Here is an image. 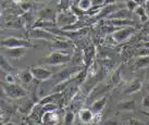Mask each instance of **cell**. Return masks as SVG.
Listing matches in <instances>:
<instances>
[{"mask_svg":"<svg viewBox=\"0 0 149 125\" xmlns=\"http://www.w3.org/2000/svg\"><path fill=\"white\" fill-rule=\"evenodd\" d=\"M19 78L21 79V82L25 85H29L33 82L34 76L32 74V72H31V69L29 70H23V71L20 72V74H19Z\"/></svg>","mask_w":149,"mask_h":125,"instance_id":"cell-19","label":"cell"},{"mask_svg":"<svg viewBox=\"0 0 149 125\" xmlns=\"http://www.w3.org/2000/svg\"><path fill=\"white\" fill-rule=\"evenodd\" d=\"M2 90H3L7 96L12 98V99H21V98H24V97L27 96V92L22 86L17 85V83H3L2 84Z\"/></svg>","mask_w":149,"mask_h":125,"instance_id":"cell-3","label":"cell"},{"mask_svg":"<svg viewBox=\"0 0 149 125\" xmlns=\"http://www.w3.org/2000/svg\"><path fill=\"white\" fill-rule=\"evenodd\" d=\"M93 125H100V124H98V123H96V124H93Z\"/></svg>","mask_w":149,"mask_h":125,"instance_id":"cell-41","label":"cell"},{"mask_svg":"<svg viewBox=\"0 0 149 125\" xmlns=\"http://www.w3.org/2000/svg\"><path fill=\"white\" fill-rule=\"evenodd\" d=\"M56 17V14H54L52 9H42L38 12V17L39 19H47V20H51V17Z\"/></svg>","mask_w":149,"mask_h":125,"instance_id":"cell-24","label":"cell"},{"mask_svg":"<svg viewBox=\"0 0 149 125\" xmlns=\"http://www.w3.org/2000/svg\"><path fill=\"white\" fill-rule=\"evenodd\" d=\"M131 15H132V12L127 8H121L119 10L114 11L112 14H110L107 19L108 20H113V19H130Z\"/></svg>","mask_w":149,"mask_h":125,"instance_id":"cell-14","label":"cell"},{"mask_svg":"<svg viewBox=\"0 0 149 125\" xmlns=\"http://www.w3.org/2000/svg\"><path fill=\"white\" fill-rule=\"evenodd\" d=\"M121 1H122V2H127L130 0H118V2H121Z\"/></svg>","mask_w":149,"mask_h":125,"instance_id":"cell-38","label":"cell"},{"mask_svg":"<svg viewBox=\"0 0 149 125\" xmlns=\"http://www.w3.org/2000/svg\"><path fill=\"white\" fill-rule=\"evenodd\" d=\"M79 121L82 123H85V124H88L91 123L94 117H95V114L94 112L91 111V109H81L79 112Z\"/></svg>","mask_w":149,"mask_h":125,"instance_id":"cell-13","label":"cell"},{"mask_svg":"<svg viewBox=\"0 0 149 125\" xmlns=\"http://www.w3.org/2000/svg\"><path fill=\"white\" fill-rule=\"evenodd\" d=\"M144 114H145L146 117H149V111H146V112H144Z\"/></svg>","mask_w":149,"mask_h":125,"instance_id":"cell-39","label":"cell"},{"mask_svg":"<svg viewBox=\"0 0 149 125\" xmlns=\"http://www.w3.org/2000/svg\"><path fill=\"white\" fill-rule=\"evenodd\" d=\"M13 2H15V3H21L23 0H12Z\"/></svg>","mask_w":149,"mask_h":125,"instance_id":"cell-36","label":"cell"},{"mask_svg":"<svg viewBox=\"0 0 149 125\" xmlns=\"http://www.w3.org/2000/svg\"><path fill=\"white\" fill-rule=\"evenodd\" d=\"M108 22L118 28L121 27H130V26H134L136 25V21H134L133 19H113V20H108Z\"/></svg>","mask_w":149,"mask_h":125,"instance_id":"cell-10","label":"cell"},{"mask_svg":"<svg viewBox=\"0 0 149 125\" xmlns=\"http://www.w3.org/2000/svg\"><path fill=\"white\" fill-rule=\"evenodd\" d=\"M144 47H145V48H148V49H149V40H148V42H144Z\"/></svg>","mask_w":149,"mask_h":125,"instance_id":"cell-35","label":"cell"},{"mask_svg":"<svg viewBox=\"0 0 149 125\" xmlns=\"http://www.w3.org/2000/svg\"><path fill=\"white\" fill-rule=\"evenodd\" d=\"M31 7H32V4L29 3V2H26V3H22V8L24 9L25 11H29Z\"/></svg>","mask_w":149,"mask_h":125,"instance_id":"cell-34","label":"cell"},{"mask_svg":"<svg viewBox=\"0 0 149 125\" xmlns=\"http://www.w3.org/2000/svg\"><path fill=\"white\" fill-rule=\"evenodd\" d=\"M42 122L44 124H52L57 125V122H58V115L54 112V111H47L42 114Z\"/></svg>","mask_w":149,"mask_h":125,"instance_id":"cell-17","label":"cell"},{"mask_svg":"<svg viewBox=\"0 0 149 125\" xmlns=\"http://www.w3.org/2000/svg\"><path fill=\"white\" fill-rule=\"evenodd\" d=\"M100 125H121V123L116 120H112V119H108L104 121L100 122Z\"/></svg>","mask_w":149,"mask_h":125,"instance_id":"cell-29","label":"cell"},{"mask_svg":"<svg viewBox=\"0 0 149 125\" xmlns=\"http://www.w3.org/2000/svg\"><path fill=\"white\" fill-rule=\"evenodd\" d=\"M93 7V1L91 0H79L77 3V8L81 9L82 11L86 13V11H88L89 9Z\"/></svg>","mask_w":149,"mask_h":125,"instance_id":"cell-23","label":"cell"},{"mask_svg":"<svg viewBox=\"0 0 149 125\" xmlns=\"http://www.w3.org/2000/svg\"><path fill=\"white\" fill-rule=\"evenodd\" d=\"M3 125H15V124H13V123H11V122H8V123H4Z\"/></svg>","mask_w":149,"mask_h":125,"instance_id":"cell-37","label":"cell"},{"mask_svg":"<svg viewBox=\"0 0 149 125\" xmlns=\"http://www.w3.org/2000/svg\"><path fill=\"white\" fill-rule=\"evenodd\" d=\"M1 71L3 72H7V73H11V71H14V69H13L9 62L6 60V57L4 56H1Z\"/></svg>","mask_w":149,"mask_h":125,"instance_id":"cell-26","label":"cell"},{"mask_svg":"<svg viewBox=\"0 0 149 125\" xmlns=\"http://www.w3.org/2000/svg\"><path fill=\"white\" fill-rule=\"evenodd\" d=\"M107 101H108V98L106 96H104V97H101V98H99V99L95 100V101L91 104V110L94 112L95 115L99 114V113L104 110V107H106V104H107Z\"/></svg>","mask_w":149,"mask_h":125,"instance_id":"cell-12","label":"cell"},{"mask_svg":"<svg viewBox=\"0 0 149 125\" xmlns=\"http://www.w3.org/2000/svg\"><path fill=\"white\" fill-rule=\"evenodd\" d=\"M31 72L33 74L34 78L38 82H46L54 76V73L49 69H46L44 65H38V67H31Z\"/></svg>","mask_w":149,"mask_h":125,"instance_id":"cell-7","label":"cell"},{"mask_svg":"<svg viewBox=\"0 0 149 125\" xmlns=\"http://www.w3.org/2000/svg\"><path fill=\"white\" fill-rule=\"evenodd\" d=\"M135 109H136V103L134 100H122L118 103V110L120 111L130 112V111H134Z\"/></svg>","mask_w":149,"mask_h":125,"instance_id":"cell-15","label":"cell"},{"mask_svg":"<svg viewBox=\"0 0 149 125\" xmlns=\"http://www.w3.org/2000/svg\"><path fill=\"white\" fill-rule=\"evenodd\" d=\"M141 56H149V49L148 48H143V49H139L138 50V57H141Z\"/></svg>","mask_w":149,"mask_h":125,"instance_id":"cell-32","label":"cell"},{"mask_svg":"<svg viewBox=\"0 0 149 125\" xmlns=\"http://www.w3.org/2000/svg\"><path fill=\"white\" fill-rule=\"evenodd\" d=\"M56 25L59 27H65L69 25L74 24L75 22L79 21V17L75 14L72 10L70 11H61V12L56 13Z\"/></svg>","mask_w":149,"mask_h":125,"instance_id":"cell-2","label":"cell"},{"mask_svg":"<svg viewBox=\"0 0 149 125\" xmlns=\"http://www.w3.org/2000/svg\"><path fill=\"white\" fill-rule=\"evenodd\" d=\"M141 87H143V82L139 78H135L133 79L132 82L124 88L123 92H124L125 95H133L135 92H139L141 89Z\"/></svg>","mask_w":149,"mask_h":125,"instance_id":"cell-11","label":"cell"},{"mask_svg":"<svg viewBox=\"0 0 149 125\" xmlns=\"http://www.w3.org/2000/svg\"><path fill=\"white\" fill-rule=\"evenodd\" d=\"M75 120V114L73 111H68V112L64 114V117H63V122L65 125H73Z\"/></svg>","mask_w":149,"mask_h":125,"instance_id":"cell-25","label":"cell"},{"mask_svg":"<svg viewBox=\"0 0 149 125\" xmlns=\"http://www.w3.org/2000/svg\"><path fill=\"white\" fill-rule=\"evenodd\" d=\"M1 46L3 47V48H19V47L32 48L34 45L29 40H26V39H23V38L8 37L3 38L1 40Z\"/></svg>","mask_w":149,"mask_h":125,"instance_id":"cell-6","label":"cell"},{"mask_svg":"<svg viewBox=\"0 0 149 125\" xmlns=\"http://www.w3.org/2000/svg\"><path fill=\"white\" fill-rule=\"evenodd\" d=\"M56 25V22H52L51 20L47 19H38L37 21L33 24V27H40V28H49ZM32 27V28H33Z\"/></svg>","mask_w":149,"mask_h":125,"instance_id":"cell-20","label":"cell"},{"mask_svg":"<svg viewBox=\"0 0 149 125\" xmlns=\"http://www.w3.org/2000/svg\"><path fill=\"white\" fill-rule=\"evenodd\" d=\"M71 54L64 53L63 51L56 50L50 52L48 56L44 57L39 60V63H42V65H51V67H57V65H63L71 61Z\"/></svg>","mask_w":149,"mask_h":125,"instance_id":"cell-1","label":"cell"},{"mask_svg":"<svg viewBox=\"0 0 149 125\" xmlns=\"http://www.w3.org/2000/svg\"><path fill=\"white\" fill-rule=\"evenodd\" d=\"M134 13L136 14L137 17H141V23H145V22L149 19L148 14H147V10H146V9L144 8L143 6H141V4L137 7L136 10L134 11Z\"/></svg>","mask_w":149,"mask_h":125,"instance_id":"cell-21","label":"cell"},{"mask_svg":"<svg viewBox=\"0 0 149 125\" xmlns=\"http://www.w3.org/2000/svg\"><path fill=\"white\" fill-rule=\"evenodd\" d=\"M125 4H126V8H127L131 12H134V11L136 10L137 7L139 6V3H138L137 1H135V0H130L127 2H125Z\"/></svg>","mask_w":149,"mask_h":125,"instance_id":"cell-27","label":"cell"},{"mask_svg":"<svg viewBox=\"0 0 149 125\" xmlns=\"http://www.w3.org/2000/svg\"><path fill=\"white\" fill-rule=\"evenodd\" d=\"M141 107H143V109H145L146 111H149V95L143 98V100H141Z\"/></svg>","mask_w":149,"mask_h":125,"instance_id":"cell-31","label":"cell"},{"mask_svg":"<svg viewBox=\"0 0 149 125\" xmlns=\"http://www.w3.org/2000/svg\"><path fill=\"white\" fill-rule=\"evenodd\" d=\"M3 82L4 83H8V84H15V77H14L11 73H7Z\"/></svg>","mask_w":149,"mask_h":125,"instance_id":"cell-30","label":"cell"},{"mask_svg":"<svg viewBox=\"0 0 149 125\" xmlns=\"http://www.w3.org/2000/svg\"><path fill=\"white\" fill-rule=\"evenodd\" d=\"M76 125H83V124H82V123H77Z\"/></svg>","mask_w":149,"mask_h":125,"instance_id":"cell-40","label":"cell"},{"mask_svg":"<svg viewBox=\"0 0 149 125\" xmlns=\"http://www.w3.org/2000/svg\"><path fill=\"white\" fill-rule=\"evenodd\" d=\"M126 125H146L144 122H141V120L138 119H135V117H131L126 121Z\"/></svg>","mask_w":149,"mask_h":125,"instance_id":"cell-28","label":"cell"},{"mask_svg":"<svg viewBox=\"0 0 149 125\" xmlns=\"http://www.w3.org/2000/svg\"><path fill=\"white\" fill-rule=\"evenodd\" d=\"M27 35H29V37L31 38V39H42V40L50 42H56L57 39H60V38H58L56 35H54L52 33H50L48 29L40 28V27H33L32 29L29 31Z\"/></svg>","mask_w":149,"mask_h":125,"instance_id":"cell-4","label":"cell"},{"mask_svg":"<svg viewBox=\"0 0 149 125\" xmlns=\"http://www.w3.org/2000/svg\"><path fill=\"white\" fill-rule=\"evenodd\" d=\"M62 95H63V92H50L48 96L44 97V98L39 101V104L45 106V104H48V103H54L56 100H58L59 98H61Z\"/></svg>","mask_w":149,"mask_h":125,"instance_id":"cell-18","label":"cell"},{"mask_svg":"<svg viewBox=\"0 0 149 125\" xmlns=\"http://www.w3.org/2000/svg\"><path fill=\"white\" fill-rule=\"evenodd\" d=\"M136 32L137 29L134 26H130V27H122V28L116 29L110 35L112 36L116 44H121V42H126L128 38H131L134 34H136Z\"/></svg>","mask_w":149,"mask_h":125,"instance_id":"cell-5","label":"cell"},{"mask_svg":"<svg viewBox=\"0 0 149 125\" xmlns=\"http://www.w3.org/2000/svg\"><path fill=\"white\" fill-rule=\"evenodd\" d=\"M79 70H81V67H69V69L62 70V71H60L59 73H57V74H54V76H52V78L57 81V84L62 83V82H65L68 79L73 78L74 76L79 75Z\"/></svg>","mask_w":149,"mask_h":125,"instance_id":"cell-8","label":"cell"},{"mask_svg":"<svg viewBox=\"0 0 149 125\" xmlns=\"http://www.w3.org/2000/svg\"><path fill=\"white\" fill-rule=\"evenodd\" d=\"M137 69H145L149 67V56H141L138 57L135 62Z\"/></svg>","mask_w":149,"mask_h":125,"instance_id":"cell-22","label":"cell"},{"mask_svg":"<svg viewBox=\"0 0 149 125\" xmlns=\"http://www.w3.org/2000/svg\"><path fill=\"white\" fill-rule=\"evenodd\" d=\"M93 1V6H104L106 4V0H91Z\"/></svg>","mask_w":149,"mask_h":125,"instance_id":"cell-33","label":"cell"},{"mask_svg":"<svg viewBox=\"0 0 149 125\" xmlns=\"http://www.w3.org/2000/svg\"><path fill=\"white\" fill-rule=\"evenodd\" d=\"M27 48L19 47V48H6V56L11 59H21L27 53Z\"/></svg>","mask_w":149,"mask_h":125,"instance_id":"cell-9","label":"cell"},{"mask_svg":"<svg viewBox=\"0 0 149 125\" xmlns=\"http://www.w3.org/2000/svg\"><path fill=\"white\" fill-rule=\"evenodd\" d=\"M72 46V42L68 39H57L56 42H51V48L56 50H60V51H63V50L69 49L70 47Z\"/></svg>","mask_w":149,"mask_h":125,"instance_id":"cell-16","label":"cell"}]
</instances>
